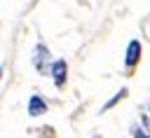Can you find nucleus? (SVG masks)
Returning a JSON list of instances; mask_svg holds the SVG:
<instances>
[{
    "label": "nucleus",
    "instance_id": "423d86ee",
    "mask_svg": "<svg viewBox=\"0 0 150 138\" xmlns=\"http://www.w3.org/2000/svg\"><path fill=\"white\" fill-rule=\"evenodd\" d=\"M131 133H134V138H150V136H148L143 129H138V126H134V129H131Z\"/></svg>",
    "mask_w": 150,
    "mask_h": 138
},
{
    "label": "nucleus",
    "instance_id": "7ed1b4c3",
    "mask_svg": "<svg viewBox=\"0 0 150 138\" xmlns=\"http://www.w3.org/2000/svg\"><path fill=\"white\" fill-rule=\"evenodd\" d=\"M42 112H47V103H45V98H40L38 94H33V96L28 98V115H30V117H38V115H42Z\"/></svg>",
    "mask_w": 150,
    "mask_h": 138
},
{
    "label": "nucleus",
    "instance_id": "f03ea898",
    "mask_svg": "<svg viewBox=\"0 0 150 138\" xmlns=\"http://www.w3.org/2000/svg\"><path fill=\"white\" fill-rule=\"evenodd\" d=\"M66 73H68V63H66L63 58H59V61L52 63V77H54V84H56L59 89L66 84Z\"/></svg>",
    "mask_w": 150,
    "mask_h": 138
},
{
    "label": "nucleus",
    "instance_id": "20e7f679",
    "mask_svg": "<svg viewBox=\"0 0 150 138\" xmlns=\"http://www.w3.org/2000/svg\"><path fill=\"white\" fill-rule=\"evenodd\" d=\"M47 58H49V49H47L45 44H38V47H35V68L42 70V65L47 63Z\"/></svg>",
    "mask_w": 150,
    "mask_h": 138
},
{
    "label": "nucleus",
    "instance_id": "39448f33",
    "mask_svg": "<svg viewBox=\"0 0 150 138\" xmlns=\"http://www.w3.org/2000/svg\"><path fill=\"white\" fill-rule=\"evenodd\" d=\"M127 94H129V91H127V89H120V91H117V94H115V96H112V98H110V101H108V103H105V105H103V110H108V108H112V105H115V103H117V101H122V98H124V96H127Z\"/></svg>",
    "mask_w": 150,
    "mask_h": 138
},
{
    "label": "nucleus",
    "instance_id": "0eeeda50",
    "mask_svg": "<svg viewBox=\"0 0 150 138\" xmlns=\"http://www.w3.org/2000/svg\"><path fill=\"white\" fill-rule=\"evenodd\" d=\"M0 77H2V68H0Z\"/></svg>",
    "mask_w": 150,
    "mask_h": 138
},
{
    "label": "nucleus",
    "instance_id": "f257e3e1",
    "mask_svg": "<svg viewBox=\"0 0 150 138\" xmlns=\"http://www.w3.org/2000/svg\"><path fill=\"white\" fill-rule=\"evenodd\" d=\"M138 58H141V42H138V40H131V42L127 44L124 65H127V68H134V65L138 63Z\"/></svg>",
    "mask_w": 150,
    "mask_h": 138
}]
</instances>
